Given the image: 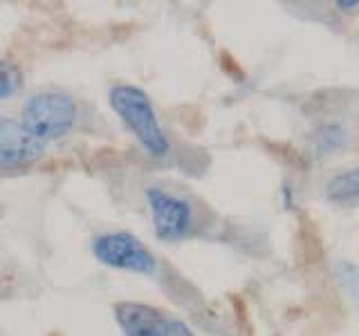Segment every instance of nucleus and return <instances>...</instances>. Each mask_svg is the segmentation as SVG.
I'll return each mask as SVG.
<instances>
[{"label": "nucleus", "mask_w": 359, "mask_h": 336, "mask_svg": "<svg viewBox=\"0 0 359 336\" xmlns=\"http://www.w3.org/2000/svg\"><path fill=\"white\" fill-rule=\"evenodd\" d=\"M110 106L117 112L119 119L126 123V128L137 137V141L146 148V153L153 157H166L168 139L157 121L155 108L151 104L149 94L137 85L117 83L110 88Z\"/></svg>", "instance_id": "f257e3e1"}, {"label": "nucleus", "mask_w": 359, "mask_h": 336, "mask_svg": "<svg viewBox=\"0 0 359 336\" xmlns=\"http://www.w3.org/2000/svg\"><path fill=\"white\" fill-rule=\"evenodd\" d=\"M76 104L63 92H39L22 106V126L41 141L59 139L72 130Z\"/></svg>", "instance_id": "f03ea898"}, {"label": "nucleus", "mask_w": 359, "mask_h": 336, "mask_svg": "<svg viewBox=\"0 0 359 336\" xmlns=\"http://www.w3.org/2000/svg\"><path fill=\"white\" fill-rule=\"evenodd\" d=\"M95 258L106 267L121 269V272L151 276L157 272V258L146 249L140 238L128 231H112L95 238L93 242Z\"/></svg>", "instance_id": "7ed1b4c3"}, {"label": "nucleus", "mask_w": 359, "mask_h": 336, "mask_svg": "<svg viewBox=\"0 0 359 336\" xmlns=\"http://www.w3.org/2000/svg\"><path fill=\"white\" fill-rule=\"evenodd\" d=\"M115 318L123 336H194L184 321L144 302H119Z\"/></svg>", "instance_id": "20e7f679"}, {"label": "nucleus", "mask_w": 359, "mask_h": 336, "mask_svg": "<svg viewBox=\"0 0 359 336\" xmlns=\"http://www.w3.org/2000/svg\"><path fill=\"white\" fill-rule=\"evenodd\" d=\"M146 202L153 213L155 235L164 242H173L184 238L194 222V211L187 200L166 193L160 186L146 188Z\"/></svg>", "instance_id": "39448f33"}, {"label": "nucleus", "mask_w": 359, "mask_h": 336, "mask_svg": "<svg viewBox=\"0 0 359 336\" xmlns=\"http://www.w3.org/2000/svg\"><path fill=\"white\" fill-rule=\"evenodd\" d=\"M45 153V141L36 139L20 121L0 117V168H22L39 162Z\"/></svg>", "instance_id": "423d86ee"}, {"label": "nucleus", "mask_w": 359, "mask_h": 336, "mask_svg": "<svg viewBox=\"0 0 359 336\" xmlns=\"http://www.w3.org/2000/svg\"><path fill=\"white\" fill-rule=\"evenodd\" d=\"M325 197L339 204L359 202V168H351V171L330 177L325 184Z\"/></svg>", "instance_id": "0eeeda50"}, {"label": "nucleus", "mask_w": 359, "mask_h": 336, "mask_svg": "<svg viewBox=\"0 0 359 336\" xmlns=\"http://www.w3.org/2000/svg\"><path fill=\"white\" fill-rule=\"evenodd\" d=\"M22 88V72L16 63L0 59V101L14 97Z\"/></svg>", "instance_id": "6e6552de"}, {"label": "nucleus", "mask_w": 359, "mask_h": 336, "mask_svg": "<svg viewBox=\"0 0 359 336\" xmlns=\"http://www.w3.org/2000/svg\"><path fill=\"white\" fill-rule=\"evenodd\" d=\"M357 7H359L357 0H339V3H337V9H341V11H353Z\"/></svg>", "instance_id": "1a4fd4ad"}]
</instances>
